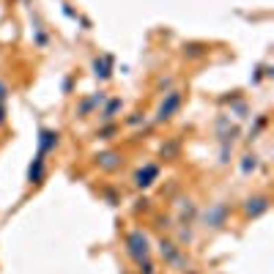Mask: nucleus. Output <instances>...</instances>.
<instances>
[{
	"label": "nucleus",
	"instance_id": "nucleus-8",
	"mask_svg": "<svg viewBox=\"0 0 274 274\" xmlns=\"http://www.w3.org/2000/svg\"><path fill=\"white\" fill-rule=\"evenodd\" d=\"M93 159H96V165L102 167V170H118V167H121V156L115 154V151H104V154H96Z\"/></svg>",
	"mask_w": 274,
	"mask_h": 274
},
{
	"label": "nucleus",
	"instance_id": "nucleus-12",
	"mask_svg": "<svg viewBox=\"0 0 274 274\" xmlns=\"http://www.w3.org/2000/svg\"><path fill=\"white\" fill-rule=\"evenodd\" d=\"M255 167H258V156H255V154H247V156L241 159V173H244V176H249Z\"/></svg>",
	"mask_w": 274,
	"mask_h": 274
},
{
	"label": "nucleus",
	"instance_id": "nucleus-17",
	"mask_svg": "<svg viewBox=\"0 0 274 274\" xmlns=\"http://www.w3.org/2000/svg\"><path fill=\"white\" fill-rule=\"evenodd\" d=\"M6 121H9V107L0 104V126H6Z\"/></svg>",
	"mask_w": 274,
	"mask_h": 274
},
{
	"label": "nucleus",
	"instance_id": "nucleus-13",
	"mask_svg": "<svg viewBox=\"0 0 274 274\" xmlns=\"http://www.w3.org/2000/svg\"><path fill=\"white\" fill-rule=\"evenodd\" d=\"M121 110V99H113V102L104 107V113H102V121H113V115Z\"/></svg>",
	"mask_w": 274,
	"mask_h": 274
},
{
	"label": "nucleus",
	"instance_id": "nucleus-15",
	"mask_svg": "<svg viewBox=\"0 0 274 274\" xmlns=\"http://www.w3.org/2000/svg\"><path fill=\"white\" fill-rule=\"evenodd\" d=\"M9 96H11V88L6 85V80H0V104L9 102Z\"/></svg>",
	"mask_w": 274,
	"mask_h": 274
},
{
	"label": "nucleus",
	"instance_id": "nucleus-18",
	"mask_svg": "<svg viewBox=\"0 0 274 274\" xmlns=\"http://www.w3.org/2000/svg\"><path fill=\"white\" fill-rule=\"evenodd\" d=\"M140 121H143V113H132V118L126 121V124H129V126H137Z\"/></svg>",
	"mask_w": 274,
	"mask_h": 274
},
{
	"label": "nucleus",
	"instance_id": "nucleus-14",
	"mask_svg": "<svg viewBox=\"0 0 274 274\" xmlns=\"http://www.w3.org/2000/svg\"><path fill=\"white\" fill-rule=\"evenodd\" d=\"M206 52V44H184V55L186 58H200Z\"/></svg>",
	"mask_w": 274,
	"mask_h": 274
},
{
	"label": "nucleus",
	"instance_id": "nucleus-16",
	"mask_svg": "<svg viewBox=\"0 0 274 274\" xmlns=\"http://www.w3.org/2000/svg\"><path fill=\"white\" fill-rule=\"evenodd\" d=\"M137 269H140V274H154V266H151L148 258H145V260H137Z\"/></svg>",
	"mask_w": 274,
	"mask_h": 274
},
{
	"label": "nucleus",
	"instance_id": "nucleus-5",
	"mask_svg": "<svg viewBox=\"0 0 274 274\" xmlns=\"http://www.w3.org/2000/svg\"><path fill=\"white\" fill-rule=\"evenodd\" d=\"M58 143H61V135H58L55 129H39V154H50V151L58 148Z\"/></svg>",
	"mask_w": 274,
	"mask_h": 274
},
{
	"label": "nucleus",
	"instance_id": "nucleus-10",
	"mask_svg": "<svg viewBox=\"0 0 274 274\" xmlns=\"http://www.w3.org/2000/svg\"><path fill=\"white\" fill-rule=\"evenodd\" d=\"M110 69H113V55H102L93 61V74H96L99 80H110Z\"/></svg>",
	"mask_w": 274,
	"mask_h": 274
},
{
	"label": "nucleus",
	"instance_id": "nucleus-4",
	"mask_svg": "<svg viewBox=\"0 0 274 274\" xmlns=\"http://www.w3.org/2000/svg\"><path fill=\"white\" fill-rule=\"evenodd\" d=\"M156 176H159V165L148 162L145 167H140V170L135 173V186L137 189H148V186L156 181Z\"/></svg>",
	"mask_w": 274,
	"mask_h": 274
},
{
	"label": "nucleus",
	"instance_id": "nucleus-6",
	"mask_svg": "<svg viewBox=\"0 0 274 274\" xmlns=\"http://www.w3.org/2000/svg\"><path fill=\"white\" fill-rule=\"evenodd\" d=\"M44 170H47V159H44V154L36 151L31 167H28V184H42L44 181Z\"/></svg>",
	"mask_w": 274,
	"mask_h": 274
},
{
	"label": "nucleus",
	"instance_id": "nucleus-9",
	"mask_svg": "<svg viewBox=\"0 0 274 274\" xmlns=\"http://www.w3.org/2000/svg\"><path fill=\"white\" fill-rule=\"evenodd\" d=\"M104 99H107V96H104V93H93V96L83 99V102H80V107H77V115H80V118H85V115H91L93 110H96L99 104L104 102Z\"/></svg>",
	"mask_w": 274,
	"mask_h": 274
},
{
	"label": "nucleus",
	"instance_id": "nucleus-3",
	"mask_svg": "<svg viewBox=\"0 0 274 274\" xmlns=\"http://www.w3.org/2000/svg\"><path fill=\"white\" fill-rule=\"evenodd\" d=\"M266 208H269V197H266V195L247 197V200H244V217H247V219H255V217H260Z\"/></svg>",
	"mask_w": 274,
	"mask_h": 274
},
{
	"label": "nucleus",
	"instance_id": "nucleus-7",
	"mask_svg": "<svg viewBox=\"0 0 274 274\" xmlns=\"http://www.w3.org/2000/svg\"><path fill=\"white\" fill-rule=\"evenodd\" d=\"M225 219H228V206L219 203V206H214L211 211L206 214V228H222Z\"/></svg>",
	"mask_w": 274,
	"mask_h": 274
},
{
	"label": "nucleus",
	"instance_id": "nucleus-11",
	"mask_svg": "<svg viewBox=\"0 0 274 274\" xmlns=\"http://www.w3.org/2000/svg\"><path fill=\"white\" fill-rule=\"evenodd\" d=\"M162 255H165L167 260H170V263H178V260H181V252H178V247L173 241H165V238H162Z\"/></svg>",
	"mask_w": 274,
	"mask_h": 274
},
{
	"label": "nucleus",
	"instance_id": "nucleus-2",
	"mask_svg": "<svg viewBox=\"0 0 274 274\" xmlns=\"http://www.w3.org/2000/svg\"><path fill=\"white\" fill-rule=\"evenodd\" d=\"M181 102H184L181 91H170V93H165V102L159 104V110H156V121H159V124H165V121H170L173 115L178 113V107H181Z\"/></svg>",
	"mask_w": 274,
	"mask_h": 274
},
{
	"label": "nucleus",
	"instance_id": "nucleus-1",
	"mask_svg": "<svg viewBox=\"0 0 274 274\" xmlns=\"http://www.w3.org/2000/svg\"><path fill=\"white\" fill-rule=\"evenodd\" d=\"M126 252H129V258L135 260V263L148 258V238H145L143 230L126 233Z\"/></svg>",
	"mask_w": 274,
	"mask_h": 274
}]
</instances>
